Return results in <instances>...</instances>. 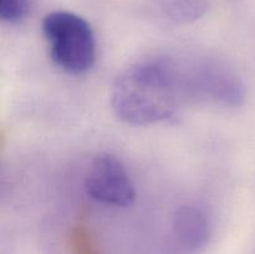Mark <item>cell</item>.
Instances as JSON below:
<instances>
[{
    "label": "cell",
    "mask_w": 255,
    "mask_h": 254,
    "mask_svg": "<svg viewBox=\"0 0 255 254\" xmlns=\"http://www.w3.org/2000/svg\"><path fill=\"white\" fill-rule=\"evenodd\" d=\"M172 233L178 246L189 253H196L203 249L211 238V222L201 207L184 204L174 212Z\"/></svg>",
    "instance_id": "obj_5"
},
{
    "label": "cell",
    "mask_w": 255,
    "mask_h": 254,
    "mask_svg": "<svg viewBox=\"0 0 255 254\" xmlns=\"http://www.w3.org/2000/svg\"><path fill=\"white\" fill-rule=\"evenodd\" d=\"M31 0H0V19L7 24H19L29 15Z\"/></svg>",
    "instance_id": "obj_7"
},
{
    "label": "cell",
    "mask_w": 255,
    "mask_h": 254,
    "mask_svg": "<svg viewBox=\"0 0 255 254\" xmlns=\"http://www.w3.org/2000/svg\"><path fill=\"white\" fill-rule=\"evenodd\" d=\"M87 196L105 206L128 207L136 188L124 162L112 153H100L90 163L85 178Z\"/></svg>",
    "instance_id": "obj_4"
},
{
    "label": "cell",
    "mask_w": 255,
    "mask_h": 254,
    "mask_svg": "<svg viewBox=\"0 0 255 254\" xmlns=\"http://www.w3.org/2000/svg\"><path fill=\"white\" fill-rule=\"evenodd\" d=\"M163 59L181 100L191 99L229 109L243 105L246 87L236 70L227 62L203 55Z\"/></svg>",
    "instance_id": "obj_2"
},
{
    "label": "cell",
    "mask_w": 255,
    "mask_h": 254,
    "mask_svg": "<svg viewBox=\"0 0 255 254\" xmlns=\"http://www.w3.org/2000/svg\"><path fill=\"white\" fill-rule=\"evenodd\" d=\"M167 19L176 24H191L206 14L208 0H156Z\"/></svg>",
    "instance_id": "obj_6"
},
{
    "label": "cell",
    "mask_w": 255,
    "mask_h": 254,
    "mask_svg": "<svg viewBox=\"0 0 255 254\" xmlns=\"http://www.w3.org/2000/svg\"><path fill=\"white\" fill-rule=\"evenodd\" d=\"M52 62L62 71L82 75L96 61L97 42L91 24L80 15L65 10L51 11L41 22Z\"/></svg>",
    "instance_id": "obj_3"
},
{
    "label": "cell",
    "mask_w": 255,
    "mask_h": 254,
    "mask_svg": "<svg viewBox=\"0 0 255 254\" xmlns=\"http://www.w3.org/2000/svg\"><path fill=\"white\" fill-rule=\"evenodd\" d=\"M179 101L181 96L163 57L137 61L125 67L111 87L115 116L133 126L168 121L176 115Z\"/></svg>",
    "instance_id": "obj_1"
}]
</instances>
